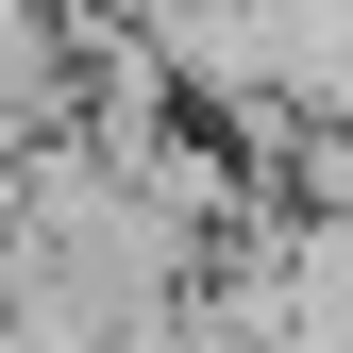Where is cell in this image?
<instances>
[{"mask_svg": "<svg viewBox=\"0 0 353 353\" xmlns=\"http://www.w3.org/2000/svg\"><path fill=\"white\" fill-rule=\"evenodd\" d=\"M270 202H303V219H336V236H353V101L270 135Z\"/></svg>", "mask_w": 353, "mask_h": 353, "instance_id": "cell-1", "label": "cell"}]
</instances>
